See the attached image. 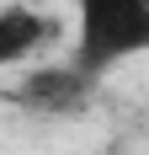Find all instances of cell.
Listing matches in <instances>:
<instances>
[{"instance_id": "6da1fadb", "label": "cell", "mask_w": 149, "mask_h": 155, "mask_svg": "<svg viewBox=\"0 0 149 155\" xmlns=\"http://www.w3.org/2000/svg\"><path fill=\"white\" fill-rule=\"evenodd\" d=\"M149 54V0H74V54L90 75H106Z\"/></svg>"}, {"instance_id": "7a4b0ae2", "label": "cell", "mask_w": 149, "mask_h": 155, "mask_svg": "<svg viewBox=\"0 0 149 155\" xmlns=\"http://www.w3.org/2000/svg\"><path fill=\"white\" fill-rule=\"evenodd\" d=\"M96 91H101V75L80 70L74 59H53V64H27L21 75L5 86L21 112L32 118H85L96 107Z\"/></svg>"}, {"instance_id": "3957f363", "label": "cell", "mask_w": 149, "mask_h": 155, "mask_svg": "<svg viewBox=\"0 0 149 155\" xmlns=\"http://www.w3.org/2000/svg\"><path fill=\"white\" fill-rule=\"evenodd\" d=\"M48 43H59V21L43 11H32L21 0L0 5V70H16V64L37 59Z\"/></svg>"}]
</instances>
